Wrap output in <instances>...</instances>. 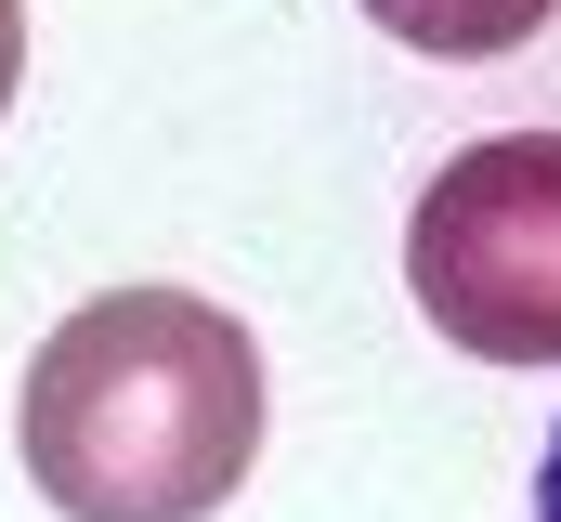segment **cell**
I'll list each match as a JSON object with an SVG mask.
<instances>
[{"instance_id":"cell-1","label":"cell","mask_w":561,"mask_h":522,"mask_svg":"<svg viewBox=\"0 0 561 522\" xmlns=\"http://www.w3.org/2000/svg\"><path fill=\"white\" fill-rule=\"evenodd\" d=\"M13 431L66 522H209L262 457V340L196 287H105L39 340Z\"/></svg>"},{"instance_id":"cell-2","label":"cell","mask_w":561,"mask_h":522,"mask_svg":"<svg viewBox=\"0 0 561 522\" xmlns=\"http://www.w3.org/2000/svg\"><path fill=\"white\" fill-rule=\"evenodd\" d=\"M405 287L470 366H561V130H496L431 170Z\"/></svg>"},{"instance_id":"cell-3","label":"cell","mask_w":561,"mask_h":522,"mask_svg":"<svg viewBox=\"0 0 561 522\" xmlns=\"http://www.w3.org/2000/svg\"><path fill=\"white\" fill-rule=\"evenodd\" d=\"M549 13L561 0H366V26H392L431 66H496V53H523Z\"/></svg>"},{"instance_id":"cell-4","label":"cell","mask_w":561,"mask_h":522,"mask_svg":"<svg viewBox=\"0 0 561 522\" xmlns=\"http://www.w3.org/2000/svg\"><path fill=\"white\" fill-rule=\"evenodd\" d=\"M13 79H26V0H0V118H13Z\"/></svg>"},{"instance_id":"cell-5","label":"cell","mask_w":561,"mask_h":522,"mask_svg":"<svg viewBox=\"0 0 561 522\" xmlns=\"http://www.w3.org/2000/svg\"><path fill=\"white\" fill-rule=\"evenodd\" d=\"M536 522H561V431H549V457H536Z\"/></svg>"}]
</instances>
